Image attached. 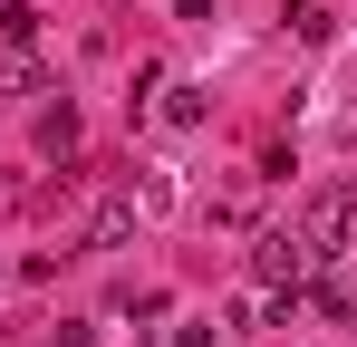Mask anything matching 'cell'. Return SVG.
Returning <instances> with one entry per match:
<instances>
[{
    "label": "cell",
    "instance_id": "1",
    "mask_svg": "<svg viewBox=\"0 0 357 347\" xmlns=\"http://www.w3.org/2000/svg\"><path fill=\"white\" fill-rule=\"evenodd\" d=\"M299 241H309V261H338L348 251V231H357V183H319L309 203H299Z\"/></svg>",
    "mask_w": 357,
    "mask_h": 347
},
{
    "label": "cell",
    "instance_id": "2",
    "mask_svg": "<svg viewBox=\"0 0 357 347\" xmlns=\"http://www.w3.org/2000/svg\"><path fill=\"white\" fill-rule=\"evenodd\" d=\"M309 270H319V261H309L299 231H261V241H251V280L261 289H309Z\"/></svg>",
    "mask_w": 357,
    "mask_h": 347
},
{
    "label": "cell",
    "instance_id": "3",
    "mask_svg": "<svg viewBox=\"0 0 357 347\" xmlns=\"http://www.w3.org/2000/svg\"><path fill=\"white\" fill-rule=\"evenodd\" d=\"M126 231H135V193H107V203L87 213V251H116Z\"/></svg>",
    "mask_w": 357,
    "mask_h": 347
},
{
    "label": "cell",
    "instance_id": "4",
    "mask_svg": "<svg viewBox=\"0 0 357 347\" xmlns=\"http://www.w3.org/2000/svg\"><path fill=\"white\" fill-rule=\"evenodd\" d=\"M280 20H290L299 49H328V29H338V20H328V0H280Z\"/></svg>",
    "mask_w": 357,
    "mask_h": 347
},
{
    "label": "cell",
    "instance_id": "5",
    "mask_svg": "<svg viewBox=\"0 0 357 347\" xmlns=\"http://www.w3.org/2000/svg\"><path fill=\"white\" fill-rule=\"evenodd\" d=\"M39 145H49V155H77V107H68V97L39 116Z\"/></svg>",
    "mask_w": 357,
    "mask_h": 347
},
{
    "label": "cell",
    "instance_id": "6",
    "mask_svg": "<svg viewBox=\"0 0 357 347\" xmlns=\"http://www.w3.org/2000/svg\"><path fill=\"white\" fill-rule=\"evenodd\" d=\"M0 49H39V10H29V0L0 10Z\"/></svg>",
    "mask_w": 357,
    "mask_h": 347
},
{
    "label": "cell",
    "instance_id": "7",
    "mask_svg": "<svg viewBox=\"0 0 357 347\" xmlns=\"http://www.w3.org/2000/svg\"><path fill=\"white\" fill-rule=\"evenodd\" d=\"M0 87L29 97V87H39V49H0Z\"/></svg>",
    "mask_w": 357,
    "mask_h": 347
},
{
    "label": "cell",
    "instance_id": "8",
    "mask_svg": "<svg viewBox=\"0 0 357 347\" xmlns=\"http://www.w3.org/2000/svg\"><path fill=\"white\" fill-rule=\"evenodd\" d=\"M165 125H203V87H174L165 97Z\"/></svg>",
    "mask_w": 357,
    "mask_h": 347
},
{
    "label": "cell",
    "instance_id": "9",
    "mask_svg": "<svg viewBox=\"0 0 357 347\" xmlns=\"http://www.w3.org/2000/svg\"><path fill=\"white\" fill-rule=\"evenodd\" d=\"M232 328H174V347H222Z\"/></svg>",
    "mask_w": 357,
    "mask_h": 347
},
{
    "label": "cell",
    "instance_id": "10",
    "mask_svg": "<svg viewBox=\"0 0 357 347\" xmlns=\"http://www.w3.org/2000/svg\"><path fill=\"white\" fill-rule=\"evenodd\" d=\"M39 347H87V328H49V338H39Z\"/></svg>",
    "mask_w": 357,
    "mask_h": 347
}]
</instances>
